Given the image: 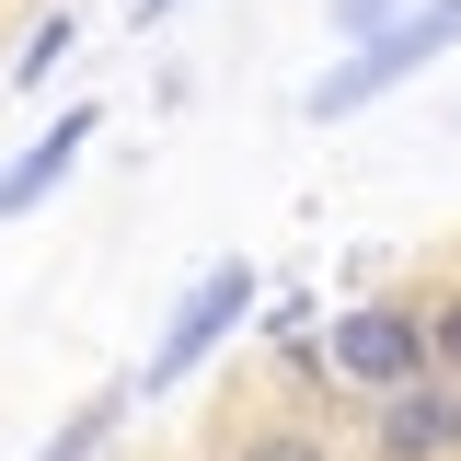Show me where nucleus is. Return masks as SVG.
Listing matches in <instances>:
<instances>
[{"label": "nucleus", "mask_w": 461, "mask_h": 461, "mask_svg": "<svg viewBox=\"0 0 461 461\" xmlns=\"http://www.w3.org/2000/svg\"><path fill=\"white\" fill-rule=\"evenodd\" d=\"M230 461H335V450H323L312 427H242V438H230Z\"/></svg>", "instance_id": "7"}, {"label": "nucleus", "mask_w": 461, "mask_h": 461, "mask_svg": "<svg viewBox=\"0 0 461 461\" xmlns=\"http://www.w3.org/2000/svg\"><path fill=\"white\" fill-rule=\"evenodd\" d=\"M323 369L357 381V393L415 381V369H427V312H403V300H357V312H335V323H323Z\"/></svg>", "instance_id": "3"}, {"label": "nucleus", "mask_w": 461, "mask_h": 461, "mask_svg": "<svg viewBox=\"0 0 461 461\" xmlns=\"http://www.w3.org/2000/svg\"><path fill=\"white\" fill-rule=\"evenodd\" d=\"M115 427H127V393H93V403H81V415H69V427L47 438V450H35V461H93Z\"/></svg>", "instance_id": "6"}, {"label": "nucleus", "mask_w": 461, "mask_h": 461, "mask_svg": "<svg viewBox=\"0 0 461 461\" xmlns=\"http://www.w3.org/2000/svg\"><path fill=\"white\" fill-rule=\"evenodd\" d=\"M162 12H185V0H139V23H162Z\"/></svg>", "instance_id": "11"}, {"label": "nucleus", "mask_w": 461, "mask_h": 461, "mask_svg": "<svg viewBox=\"0 0 461 461\" xmlns=\"http://www.w3.org/2000/svg\"><path fill=\"white\" fill-rule=\"evenodd\" d=\"M438 47H461V0H415V12H393V23H381V35H357V47H346L335 69L300 93V115H312V127H335V115L381 104V93H393V81H415Z\"/></svg>", "instance_id": "1"}, {"label": "nucleus", "mask_w": 461, "mask_h": 461, "mask_svg": "<svg viewBox=\"0 0 461 461\" xmlns=\"http://www.w3.org/2000/svg\"><path fill=\"white\" fill-rule=\"evenodd\" d=\"M254 300H266V277H254L242 254H220L208 277L173 300V323H162V346H150V369H139V393H173V381H185L220 335H242V312H254Z\"/></svg>", "instance_id": "2"}, {"label": "nucleus", "mask_w": 461, "mask_h": 461, "mask_svg": "<svg viewBox=\"0 0 461 461\" xmlns=\"http://www.w3.org/2000/svg\"><path fill=\"white\" fill-rule=\"evenodd\" d=\"M369 438H381V461H461V381H438V369L393 381Z\"/></svg>", "instance_id": "4"}, {"label": "nucleus", "mask_w": 461, "mask_h": 461, "mask_svg": "<svg viewBox=\"0 0 461 461\" xmlns=\"http://www.w3.org/2000/svg\"><path fill=\"white\" fill-rule=\"evenodd\" d=\"M393 12H403V0H335V35H346V47H357V35H381Z\"/></svg>", "instance_id": "10"}, {"label": "nucleus", "mask_w": 461, "mask_h": 461, "mask_svg": "<svg viewBox=\"0 0 461 461\" xmlns=\"http://www.w3.org/2000/svg\"><path fill=\"white\" fill-rule=\"evenodd\" d=\"M81 139H93V104H69V115L47 127V139L23 150V162L0 173V220H23V208H47L58 185H69V162H81Z\"/></svg>", "instance_id": "5"}, {"label": "nucleus", "mask_w": 461, "mask_h": 461, "mask_svg": "<svg viewBox=\"0 0 461 461\" xmlns=\"http://www.w3.org/2000/svg\"><path fill=\"white\" fill-rule=\"evenodd\" d=\"M427 369H438V381H461V288L427 312Z\"/></svg>", "instance_id": "9"}, {"label": "nucleus", "mask_w": 461, "mask_h": 461, "mask_svg": "<svg viewBox=\"0 0 461 461\" xmlns=\"http://www.w3.org/2000/svg\"><path fill=\"white\" fill-rule=\"evenodd\" d=\"M58 58H69V12H47V23L23 35V58H12V81L35 93V81H47V69H58Z\"/></svg>", "instance_id": "8"}]
</instances>
